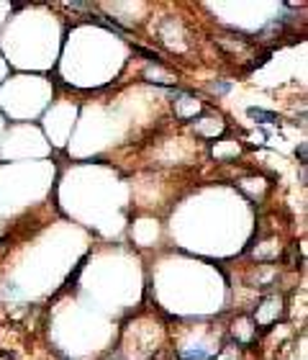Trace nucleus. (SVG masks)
<instances>
[{
  "label": "nucleus",
  "instance_id": "nucleus-2",
  "mask_svg": "<svg viewBox=\"0 0 308 360\" xmlns=\"http://www.w3.org/2000/svg\"><path fill=\"white\" fill-rule=\"evenodd\" d=\"M134 52H136V54H144V57H146L149 62H154V64H162V59H160L157 54H154V52H146V49H141V47H136Z\"/></svg>",
  "mask_w": 308,
  "mask_h": 360
},
{
  "label": "nucleus",
  "instance_id": "nucleus-3",
  "mask_svg": "<svg viewBox=\"0 0 308 360\" xmlns=\"http://www.w3.org/2000/svg\"><path fill=\"white\" fill-rule=\"evenodd\" d=\"M83 268H85V257H83L80 263H77V268H74V273H72V275L67 278V286H72V283L77 281V275H80V273H83Z\"/></svg>",
  "mask_w": 308,
  "mask_h": 360
},
{
  "label": "nucleus",
  "instance_id": "nucleus-5",
  "mask_svg": "<svg viewBox=\"0 0 308 360\" xmlns=\"http://www.w3.org/2000/svg\"><path fill=\"white\" fill-rule=\"evenodd\" d=\"M228 88H231L228 83H213V85H211L213 93H228Z\"/></svg>",
  "mask_w": 308,
  "mask_h": 360
},
{
  "label": "nucleus",
  "instance_id": "nucleus-1",
  "mask_svg": "<svg viewBox=\"0 0 308 360\" xmlns=\"http://www.w3.org/2000/svg\"><path fill=\"white\" fill-rule=\"evenodd\" d=\"M247 113H249V118H254V121H259V124H275L278 121V116L275 113H270V111H262V108H247Z\"/></svg>",
  "mask_w": 308,
  "mask_h": 360
},
{
  "label": "nucleus",
  "instance_id": "nucleus-6",
  "mask_svg": "<svg viewBox=\"0 0 308 360\" xmlns=\"http://www.w3.org/2000/svg\"><path fill=\"white\" fill-rule=\"evenodd\" d=\"M298 157H300V162L305 165V157H308V147H305V142H300V144H298Z\"/></svg>",
  "mask_w": 308,
  "mask_h": 360
},
{
  "label": "nucleus",
  "instance_id": "nucleus-4",
  "mask_svg": "<svg viewBox=\"0 0 308 360\" xmlns=\"http://www.w3.org/2000/svg\"><path fill=\"white\" fill-rule=\"evenodd\" d=\"M270 57H273V52H270V49H267L264 54H259V57H257V59L252 62V67H262V64H264V62H267Z\"/></svg>",
  "mask_w": 308,
  "mask_h": 360
}]
</instances>
